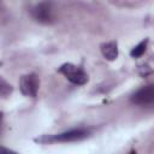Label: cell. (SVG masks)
Listing matches in <instances>:
<instances>
[{"label":"cell","instance_id":"cell-1","mask_svg":"<svg viewBox=\"0 0 154 154\" xmlns=\"http://www.w3.org/2000/svg\"><path fill=\"white\" fill-rule=\"evenodd\" d=\"M58 72L64 75V77L67 81H70L71 83H73L76 85H83L88 82V75L85 73V71L82 67L76 66L71 63L63 64L58 69Z\"/></svg>","mask_w":154,"mask_h":154},{"label":"cell","instance_id":"cell-2","mask_svg":"<svg viewBox=\"0 0 154 154\" xmlns=\"http://www.w3.org/2000/svg\"><path fill=\"white\" fill-rule=\"evenodd\" d=\"M90 134V130L88 129H73L69 130L58 135H53L51 137H42L37 141L40 142H75V141H81L88 137Z\"/></svg>","mask_w":154,"mask_h":154},{"label":"cell","instance_id":"cell-3","mask_svg":"<svg viewBox=\"0 0 154 154\" xmlns=\"http://www.w3.org/2000/svg\"><path fill=\"white\" fill-rule=\"evenodd\" d=\"M32 18L41 24H51L54 20V11L51 1H42L31 8Z\"/></svg>","mask_w":154,"mask_h":154},{"label":"cell","instance_id":"cell-4","mask_svg":"<svg viewBox=\"0 0 154 154\" xmlns=\"http://www.w3.org/2000/svg\"><path fill=\"white\" fill-rule=\"evenodd\" d=\"M38 87H40V79H38L37 75L29 73V75H24V76L20 77L19 89H20L23 95L35 97L36 94H37Z\"/></svg>","mask_w":154,"mask_h":154},{"label":"cell","instance_id":"cell-5","mask_svg":"<svg viewBox=\"0 0 154 154\" xmlns=\"http://www.w3.org/2000/svg\"><path fill=\"white\" fill-rule=\"evenodd\" d=\"M130 100L137 106H154V84L142 87L132 94Z\"/></svg>","mask_w":154,"mask_h":154},{"label":"cell","instance_id":"cell-6","mask_svg":"<svg viewBox=\"0 0 154 154\" xmlns=\"http://www.w3.org/2000/svg\"><path fill=\"white\" fill-rule=\"evenodd\" d=\"M101 53L107 60H116L118 57V45L116 41H111L107 43H103L101 46Z\"/></svg>","mask_w":154,"mask_h":154},{"label":"cell","instance_id":"cell-7","mask_svg":"<svg viewBox=\"0 0 154 154\" xmlns=\"http://www.w3.org/2000/svg\"><path fill=\"white\" fill-rule=\"evenodd\" d=\"M148 42H149V40H148V38H146V40L141 41V42H140L137 46H135V47L131 49L130 55H131L132 58H140V57H141V55H142V54L146 52Z\"/></svg>","mask_w":154,"mask_h":154},{"label":"cell","instance_id":"cell-8","mask_svg":"<svg viewBox=\"0 0 154 154\" xmlns=\"http://www.w3.org/2000/svg\"><path fill=\"white\" fill-rule=\"evenodd\" d=\"M12 91V88H11V85L10 84H7L4 79L1 81V94H2V96H6L7 94H10Z\"/></svg>","mask_w":154,"mask_h":154}]
</instances>
